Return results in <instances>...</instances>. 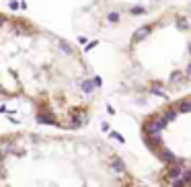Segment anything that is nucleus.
<instances>
[{
  "mask_svg": "<svg viewBox=\"0 0 191 187\" xmlns=\"http://www.w3.org/2000/svg\"><path fill=\"white\" fill-rule=\"evenodd\" d=\"M123 86L142 97L173 99L191 89V2L148 15L130 35Z\"/></svg>",
  "mask_w": 191,
  "mask_h": 187,
  "instance_id": "obj_1",
  "label": "nucleus"
},
{
  "mask_svg": "<svg viewBox=\"0 0 191 187\" xmlns=\"http://www.w3.org/2000/svg\"><path fill=\"white\" fill-rule=\"evenodd\" d=\"M140 138L156 160V187H191V95L167 99L140 119Z\"/></svg>",
  "mask_w": 191,
  "mask_h": 187,
  "instance_id": "obj_2",
  "label": "nucleus"
},
{
  "mask_svg": "<svg viewBox=\"0 0 191 187\" xmlns=\"http://www.w3.org/2000/svg\"><path fill=\"white\" fill-rule=\"evenodd\" d=\"M107 6L105 19L109 23H119L121 19H136V17H148L167 0H97Z\"/></svg>",
  "mask_w": 191,
  "mask_h": 187,
  "instance_id": "obj_3",
  "label": "nucleus"
},
{
  "mask_svg": "<svg viewBox=\"0 0 191 187\" xmlns=\"http://www.w3.org/2000/svg\"><path fill=\"white\" fill-rule=\"evenodd\" d=\"M8 8L10 10H19L21 8V2H19V0H10V2H8Z\"/></svg>",
  "mask_w": 191,
  "mask_h": 187,
  "instance_id": "obj_4",
  "label": "nucleus"
},
{
  "mask_svg": "<svg viewBox=\"0 0 191 187\" xmlns=\"http://www.w3.org/2000/svg\"><path fill=\"white\" fill-rule=\"evenodd\" d=\"M2 179H6V167H4V163L0 165V181Z\"/></svg>",
  "mask_w": 191,
  "mask_h": 187,
  "instance_id": "obj_5",
  "label": "nucleus"
},
{
  "mask_svg": "<svg viewBox=\"0 0 191 187\" xmlns=\"http://www.w3.org/2000/svg\"><path fill=\"white\" fill-rule=\"evenodd\" d=\"M6 160V150H0V165Z\"/></svg>",
  "mask_w": 191,
  "mask_h": 187,
  "instance_id": "obj_6",
  "label": "nucleus"
},
{
  "mask_svg": "<svg viewBox=\"0 0 191 187\" xmlns=\"http://www.w3.org/2000/svg\"><path fill=\"white\" fill-rule=\"evenodd\" d=\"M6 21H8V19H6V17L2 15V12H0V27H4V25H6Z\"/></svg>",
  "mask_w": 191,
  "mask_h": 187,
  "instance_id": "obj_7",
  "label": "nucleus"
},
{
  "mask_svg": "<svg viewBox=\"0 0 191 187\" xmlns=\"http://www.w3.org/2000/svg\"><path fill=\"white\" fill-rule=\"evenodd\" d=\"M0 93H2V89H0Z\"/></svg>",
  "mask_w": 191,
  "mask_h": 187,
  "instance_id": "obj_8",
  "label": "nucleus"
}]
</instances>
